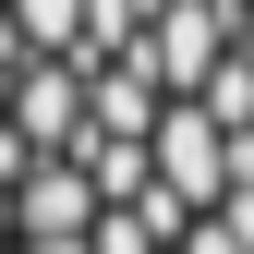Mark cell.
Masks as SVG:
<instances>
[{
	"instance_id": "obj_1",
	"label": "cell",
	"mask_w": 254,
	"mask_h": 254,
	"mask_svg": "<svg viewBox=\"0 0 254 254\" xmlns=\"http://www.w3.org/2000/svg\"><path fill=\"white\" fill-rule=\"evenodd\" d=\"M0 254H254V0H0Z\"/></svg>"
}]
</instances>
